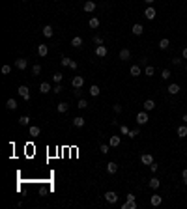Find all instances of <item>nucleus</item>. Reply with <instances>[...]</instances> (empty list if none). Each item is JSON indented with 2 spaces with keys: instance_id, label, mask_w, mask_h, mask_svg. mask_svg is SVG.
I'll use <instances>...</instances> for the list:
<instances>
[{
  "instance_id": "dca6fc26",
  "label": "nucleus",
  "mask_w": 187,
  "mask_h": 209,
  "mask_svg": "<svg viewBox=\"0 0 187 209\" xmlns=\"http://www.w3.org/2000/svg\"><path fill=\"white\" fill-rule=\"evenodd\" d=\"M129 58H131V51H129V49H122V51H120V60L127 62Z\"/></svg>"
},
{
  "instance_id": "c85d7f7f",
  "label": "nucleus",
  "mask_w": 187,
  "mask_h": 209,
  "mask_svg": "<svg viewBox=\"0 0 187 209\" xmlns=\"http://www.w3.org/2000/svg\"><path fill=\"white\" fill-rule=\"evenodd\" d=\"M169 47H170V41H169L167 38L159 41V49H161V51H165V49H169Z\"/></svg>"
},
{
  "instance_id": "6e6552de",
  "label": "nucleus",
  "mask_w": 187,
  "mask_h": 209,
  "mask_svg": "<svg viewBox=\"0 0 187 209\" xmlns=\"http://www.w3.org/2000/svg\"><path fill=\"white\" fill-rule=\"evenodd\" d=\"M82 10H84L86 13H92V11L95 10V2H92V0H86L84 6H82Z\"/></svg>"
},
{
  "instance_id": "603ef678",
  "label": "nucleus",
  "mask_w": 187,
  "mask_h": 209,
  "mask_svg": "<svg viewBox=\"0 0 187 209\" xmlns=\"http://www.w3.org/2000/svg\"><path fill=\"white\" fill-rule=\"evenodd\" d=\"M144 2H146V4H152V2H155V0H144Z\"/></svg>"
},
{
  "instance_id": "f8f14e48",
  "label": "nucleus",
  "mask_w": 187,
  "mask_h": 209,
  "mask_svg": "<svg viewBox=\"0 0 187 209\" xmlns=\"http://www.w3.org/2000/svg\"><path fill=\"white\" fill-rule=\"evenodd\" d=\"M49 92H52L51 84H49V82H41V84H39V93H49Z\"/></svg>"
},
{
  "instance_id": "6ab92c4d",
  "label": "nucleus",
  "mask_w": 187,
  "mask_h": 209,
  "mask_svg": "<svg viewBox=\"0 0 187 209\" xmlns=\"http://www.w3.org/2000/svg\"><path fill=\"white\" fill-rule=\"evenodd\" d=\"M176 133H178L180 138H185L187 136V125H180V127L176 129Z\"/></svg>"
},
{
  "instance_id": "a19ab883",
  "label": "nucleus",
  "mask_w": 187,
  "mask_h": 209,
  "mask_svg": "<svg viewBox=\"0 0 187 209\" xmlns=\"http://www.w3.org/2000/svg\"><path fill=\"white\" fill-rule=\"evenodd\" d=\"M32 73H34V75H39V73H41V65H39V64H36V65L32 67Z\"/></svg>"
},
{
  "instance_id": "c03bdc74",
  "label": "nucleus",
  "mask_w": 187,
  "mask_h": 209,
  "mask_svg": "<svg viewBox=\"0 0 187 209\" xmlns=\"http://www.w3.org/2000/svg\"><path fill=\"white\" fill-rule=\"evenodd\" d=\"M182 179H183V185H187V168H183L182 172Z\"/></svg>"
},
{
  "instance_id": "39448f33",
  "label": "nucleus",
  "mask_w": 187,
  "mask_h": 209,
  "mask_svg": "<svg viewBox=\"0 0 187 209\" xmlns=\"http://www.w3.org/2000/svg\"><path fill=\"white\" fill-rule=\"evenodd\" d=\"M107 47L105 45H98V47H95V56H99V58H105L107 56Z\"/></svg>"
},
{
  "instance_id": "7ed1b4c3",
  "label": "nucleus",
  "mask_w": 187,
  "mask_h": 209,
  "mask_svg": "<svg viewBox=\"0 0 187 209\" xmlns=\"http://www.w3.org/2000/svg\"><path fill=\"white\" fill-rule=\"evenodd\" d=\"M105 200L109 202V204H116V202H118V194H116L114 191H109V192H105Z\"/></svg>"
},
{
  "instance_id": "c9c22d12",
  "label": "nucleus",
  "mask_w": 187,
  "mask_h": 209,
  "mask_svg": "<svg viewBox=\"0 0 187 209\" xmlns=\"http://www.w3.org/2000/svg\"><path fill=\"white\" fill-rule=\"evenodd\" d=\"M60 62H62V65H64V67H69V65H71V60H69L67 56H64V58H62Z\"/></svg>"
},
{
  "instance_id": "79ce46f5",
  "label": "nucleus",
  "mask_w": 187,
  "mask_h": 209,
  "mask_svg": "<svg viewBox=\"0 0 187 209\" xmlns=\"http://www.w3.org/2000/svg\"><path fill=\"white\" fill-rule=\"evenodd\" d=\"M120 133L122 135H129V127L127 125H120Z\"/></svg>"
},
{
  "instance_id": "423d86ee",
  "label": "nucleus",
  "mask_w": 187,
  "mask_h": 209,
  "mask_svg": "<svg viewBox=\"0 0 187 209\" xmlns=\"http://www.w3.org/2000/svg\"><path fill=\"white\" fill-rule=\"evenodd\" d=\"M150 204L157 207V205H161L163 204V198H161V194H152V198H150Z\"/></svg>"
},
{
  "instance_id": "a211bd4d",
  "label": "nucleus",
  "mask_w": 187,
  "mask_h": 209,
  "mask_svg": "<svg viewBox=\"0 0 187 209\" xmlns=\"http://www.w3.org/2000/svg\"><path fill=\"white\" fill-rule=\"evenodd\" d=\"M84 123H86V120H84L82 116L73 118V125H75V127H84Z\"/></svg>"
},
{
  "instance_id": "6e6d98bb",
  "label": "nucleus",
  "mask_w": 187,
  "mask_h": 209,
  "mask_svg": "<svg viewBox=\"0 0 187 209\" xmlns=\"http://www.w3.org/2000/svg\"><path fill=\"white\" fill-rule=\"evenodd\" d=\"M56 2H60V0H56Z\"/></svg>"
},
{
  "instance_id": "49530a36",
  "label": "nucleus",
  "mask_w": 187,
  "mask_h": 209,
  "mask_svg": "<svg viewBox=\"0 0 187 209\" xmlns=\"http://www.w3.org/2000/svg\"><path fill=\"white\" fill-rule=\"evenodd\" d=\"M150 170H152V172H157V170H159V164H157V163H152V164H150Z\"/></svg>"
},
{
  "instance_id": "3c124183",
  "label": "nucleus",
  "mask_w": 187,
  "mask_h": 209,
  "mask_svg": "<svg viewBox=\"0 0 187 209\" xmlns=\"http://www.w3.org/2000/svg\"><path fill=\"white\" fill-rule=\"evenodd\" d=\"M182 120H183V123L187 125V114H183V118H182Z\"/></svg>"
},
{
  "instance_id": "aec40b11",
  "label": "nucleus",
  "mask_w": 187,
  "mask_h": 209,
  "mask_svg": "<svg viewBox=\"0 0 187 209\" xmlns=\"http://www.w3.org/2000/svg\"><path fill=\"white\" fill-rule=\"evenodd\" d=\"M67 108H69V104H67V103H64V101H62V103H58V104H56V110H58V112H60V114H64V112H67Z\"/></svg>"
},
{
  "instance_id": "f257e3e1",
  "label": "nucleus",
  "mask_w": 187,
  "mask_h": 209,
  "mask_svg": "<svg viewBox=\"0 0 187 209\" xmlns=\"http://www.w3.org/2000/svg\"><path fill=\"white\" fill-rule=\"evenodd\" d=\"M17 92H19V95L23 97L24 101H28V99H30V90H28V86H19V88H17Z\"/></svg>"
},
{
  "instance_id": "a878e982",
  "label": "nucleus",
  "mask_w": 187,
  "mask_h": 209,
  "mask_svg": "<svg viewBox=\"0 0 187 209\" xmlns=\"http://www.w3.org/2000/svg\"><path fill=\"white\" fill-rule=\"evenodd\" d=\"M122 209H137V202L135 200H127L126 204L122 205Z\"/></svg>"
},
{
  "instance_id": "2f4dec72",
  "label": "nucleus",
  "mask_w": 187,
  "mask_h": 209,
  "mask_svg": "<svg viewBox=\"0 0 187 209\" xmlns=\"http://www.w3.org/2000/svg\"><path fill=\"white\" fill-rule=\"evenodd\" d=\"M144 73H146V77H154V73H155L154 65H146V69H144Z\"/></svg>"
},
{
  "instance_id": "c756f323",
  "label": "nucleus",
  "mask_w": 187,
  "mask_h": 209,
  "mask_svg": "<svg viewBox=\"0 0 187 209\" xmlns=\"http://www.w3.org/2000/svg\"><path fill=\"white\" fill-rule=\"evenodd\" d=\"M28 123H30V116H21L19 118V125L24 127V125H28Z\"/></svg>"
},
{
  "instance_id": "e433bc0d",
  "label": "nucleus",
  "mask_w": 187,
  "mask_h": 209,
  "mask_svg": "<svg viewBox=\"0 0 187 209\" xmlns=\"http://www.w3.org/2000/svg\"><path fill=\"white\" fill-rule=\"evenodd\" d=\"M101 153H103V155H107V153H109V149H110V146H107V144H101Z\"/></svg>"
},
{
  "instance_id": "20e7f679",
  "label": "nucleus",
  "mask_w": 187,
  "mask_h": 209,
  "mask_svg": "<svg viewBox=\"0 0 187 209\" xmlns=\"http://www.w3.org/2000/svg\"><path fill=\"white\" fill-rule=\"evenodd\" d=\"M26 65H28V60H26V58H17V60H15V67L21 69V71H24Z\"/></svg>"
},
{
  "instance_id": "ea45409f",
  "label": "nucleus",
  "mask_w": 187,
  "mask_h": 209,
  "mask_svg": "<svg viewBox=\"0 0 187 209\" xmlns=\"http://www.w3.org/2000/svg\"><path fill=\"white\" fill-rule=\"evenodd\" d=\"M11 73V65H2V75H10Z\"/></svg>"
},
{
  "instance_id": "f03ea898",
  "label": "nucleus",
  "mask_w": 187,
  "mask_h": 209,
  "mask_svg": "<svg viewBox=\"0 0 187 209\" xmlns=\"http://www.w3.org/2000/svg\"><path fill=\"white\" fill-rule=\"evenodd\" d=\"M148 120H150V118H148V112H146V110H144V112H138V114H137V123H138V125L148 123Z\"/></svg>"
},
{
  "instance_id": "ddd939ff",
  "label": "nucleus",
  "mask_w": 187,
  "mask_h": 209,
  "mask_svg": "<svg viewBox=\"0 0 187 209\" xmlns=\"http://www.w3.org/2000/svg\"><path fill=\"white\" fill-rule=\"evenodd\" d=\"M38 54H39L41 58H43V56H47V54H49V47H47V45H43V43H41V45H38Z\"/></svg>"
},
{
  "instance_id": "9b49d317",
  "label": "nucleus",
  "mask_w": 187,
  "mask_h": 209,
  "mask_svg": "<svg viewBox=\"0 0 187 209\" xmlns=\"http://www.w3.org/2000/svg\"><path fill=\"white\" fill-rule=\"evenodd\" d=\"M41 32H43V36H45V38H52L54 28H52L51 24H45V26H43V30H41Z\"/></svg>"
},
{
  "instance_id": "4d7b16f0",
  "label": "nucleus",
  "mask_w": 187,
  "mask_h": 209,
  "mask_svg": "<svg viewBox=\"0 0 187 209\" xmlns=\"http://www.w3.org/2000/svg\"><path fill=\"white\" fill-rule=\"evenodd\" d=\"M23 2H26V0H23Z\"/></svg>"
},
{
  "instance_id": "473e14b6",
  "label": "nucleus",
  "mask_w": 187,
  "mask_h": 209,
  "mask_svg": "<svg viewBox=\"0 0 187 209\" xmlns=\"http://www.w3.org/2000/svg\"><path fill=\"white\" fill-rule=\"evenodd\" d=\"M90 28H98V26H99V19H95V17H92V19H90Z\"/></svg>"
},
{
  "instance_id": "5fc2aeb1",
  "label": "nucleus",
  "mask_w": 187,
  "mask_h": 209,
  "mask_svg": "<svg viewBox=\"0 0 187 209\" xmlns=\"http://www.w3.org/2000/svg\"><path fill=\"white\" fill-rule=\"evenodd\" d=\"M185 155H187V149H185Z\"/></svg>"
},
{
  "instance_id": "9d476101",
  "label": "nucleus",
  "mask_w": 187,
  "mask_h": 209,
  "mask_svg": "<svg viewBox=\"0 0 187 209\" xmlns=\"http://www.w3.org/2000/svg\"><path fill=\"white\" fill-rule=\"evenodd\" d=\"M148 187H150V189H159V187H161V179H159V177H152L148 181Z\"/></svg>"
},
{
  "instance_id": "8fccbe9b",
  "label": "nucleus",
  "mask_w": 187,
  "mask_h": 209,
  "mask_svg": "<svg viewBox=\"0 0 187 209\" xmlns=\"http://www.w3.org/2000/svg\"><path fill=\"white\" fill-rule=\"evenodd\" d=\"M182 56H183V58L187 60V47H185V49H183V51H182Z\"/></svg>"
},
{
  "instance_id": "bb28decb",
  "label": "nucleus",
  "mask_w": 187,
  "mask_h": 209,
  "mask_svg": "<svg viewBox=\"0 0 187 209\" xmlns=\"http://www.w3.org/2000/svg\"><path fill=\"white\" fill-rule=\"evenodd\" d=\"M6 108H8V110H15L17 108V101L15 99H8V101H6Z\"/></svg>"
},
{
  "instance_id": "2eb2a0df",
  "label": "nucleus",
  "mask_w": 187,
  "mask_h": 209,
  "mask_svg": "<svg viewBox=\"0 0 187 209\" xmlns=\"http://www.w3.org/2000/svg\"><path fill=\"white\" fill-rule=\"evenodd\" d=\"M155 108V101L154 99H146L144 101V110H146V112H150V110H154Z\"/></svg>"
},
{
  "instance_id": "09e8293b",
  "label": "nucleus",
  "mask_w": 187,
  "mask_h": 209,
  "mask_svg": "<svg viewBox=\"0 0 187 209\" xmlns=\"http://www.w3.org/2000/svg\"><path fill=\"white\" fill-rule=\"evenodd\" d=\"M172 64H174V65H180V64H182V60H180V58H172Z\"/></svg>"
},
{
  "instance_id": "a18cd8bd",
  "label": "nucleus",
  "mask_w": 187,
  "mask_h": 209,
  "mask_svg": "<svg viewBox=\"0 0 187 209\" xmlns=\"http://www.w3.org/2000/svg\"><path fill=\"white\" fill-rule=\"evenodd\" d=\"M94 43H95V45H103V39H101L99 36H94Z\"/></svg>"
},
{
  "instance_id": "864d4df0",
  "label": "nucleus",
  "mask_w": 187,
  "mask_h": 209,
  "mask_svg": "<svg viewBox=\"0 0 187 209\" xmlns=\"http://www.w3.org/2000/svg\"><path fill=\"white\" fill-rule=\"evenodd\" d=\"M185 71H187V64H185Z\"/></svg>"
},
{
  "instance_id": "4c0bfd02",
  "label": "nucleus",
  "mask_w": 187,
  "mask_h": 209,
  "mask_svg": "<svg viewBox=\"0 0 187 209\" xmlns=\"http://www.w3.org/2000/svg\"><path fill=\"white\" fill-rule=\"evenodd\" d=\"M138 135H140V131H138V129H133V131H129V138H135V136H138Z\"/></svg>"
},
{
  "instance_id": "b1692460",
  "label": "nucleus",
  "mask_w": 187,
  "mask_h": 209,
  "mask_svg": "<svg viewBox=\"0 0 187 209\" xmlns=\"http://www.w3.org/2000/svg\"><path fill=\"white\" fill-rule=\"evenodd\" d=\"M131 32H133L135 36H140V34L144 32V28H142V24H138V23H137V24H133V28H131Z\"/></svg>"
},
{
  "instance_id": "cd10ccee",
  "label": "nucleus",
  "mask_w": 187,
  "mask_h": 209,
  "mask_svg": "<svg viewBox=\"0 0 187 209\" xmlns=\"http://www.w3.org/2000/svg\"><path fill=\"white\" fill-rule=\"evenodd\" d=\"M129 75H131V77H138V75H140V67H138V65H131Z\"/></svg>"
},
{
  "instance_id": "f704fd0d",
  "label": "nucleus",
  "mask_w": 187,
  "mask_h": 209,
  "mask_svg": "<svg viewBox=\"0 0 187 209\" xmlns=\"http://www.w3.org/2000/svg\"><path fill=\"white\" fill-rule=\"evenodd\" d=\"M161 79L163 80H169L170 79V71H169V69H163V71H161Z\"/></svg>"
},
{
  "instance_id": "412c9836",
  "label": "nucleus",
  "mask_w": 187,
  "mask_h": 209,
  "mask_svg": "<svg viewBox=\"0 0 187 209\" xmlns=\"http://www.w3.org/2000/svg\"><path fill=\"white\" fill-rule=\"evenodd\" d=\"M71 47H75V49L82 47V38H81V36H75V38L71 39Z\"/></svg>"
},
{
  "instance_id": "58836bf2",
  "label": "nucleus",
  "mask_w": 187,
  "mask_h": 209,
  "mask_svg": "<svg viewBox=\"0 0 187 209\" xmlns=\"http://www.w3.org/2000/svg\"><path fill=\"white\" fill-rule=\"evenodd\" d=\"M77 107L82 110V108H86L88 107V103H86V99H79V104H77Z\"/></svg>"
},
{
  "instance_id": "7c9ffc66",
  "label": "nucleus",
  "mask_w": 187,
  "mask_h": 209,
  "mask_svg": "<svg viewBox=\"0 0 187 209\" xmlns=\"http://www.w3.org/2000/svg\"><path fill=\"white\" fill-rule=\"evenodd\" d=\"M39 133H41V129L38 127V125H32V127H30V135H32V136H38Z\"/></svg>"
},
{
  "instance_id": "0eeeda50",
  "label": "nucleus",
  "mask_w": 187,
  "mask_h": 209,
  "mask_svg": "<svg viewBox=\"0 0 187 209\" xmlns=\"http://www.w3.org/2000/svg\"><path fill=\"white\" fill-rule=\"evenodd\" d=\"M140 163H142V164H148V166H150L152 163H154V157H152L150 153H142V155H140Z\"/></svg>"
},
{
  "instance_id": "4be33fe9",
  "label": "nucleus",
  "mask_w": 187,
  "mask_h": 209,
  "mask_svg": "<svg viewBox=\"0 0 187 209\" xmlns=\"http://www.w3.org/2000/svg\"><path fill=\"white\" fill-rule=\"evenodd\" d=\"M167 92H169L170 95H176V93H180V86H178V84H169Z\"/></svg>"
},
{
  "instance_id": "4468645a",
  "label": "nucleus",
  "mask_w": 187,
  "mask_h": 209,
  "mask_svg": "<svg viewBox=\"0 0 187 209\" xmlns=\"http://www.w3.org/2000/svg\"><path fill=\"white\" fill-rule=\"evenodd\" d=\"M71 84H73V88H81L82 84H84V79H82V77H73V80H71Z\"/></svg>"
},
{
  "instance_id": "72a5a7b5",
  "label": "nucleus",
  "mask_w": 187,
  "mask_h": 209,
  "mask_svg": "<svg viewBox=\"0 0 187 209\" xmlns=\"http://www.w3.org/2000/svg\"><path fill=\"white\" fill-rule=\"evenodd\" d=\"M62 79H64V75H62V73H54V75H52V80L56 82V84H60Z\"/></svg>"
},
{
  "instance_id": "f3484780",
  "label": "nucleus",
  "mask_w": 187,
  "mask_h": 209,
  "mask_svg": "<svg viewBox=\"0 0 187 209\" xmlns=\"http://www.w3.org/2000/svg\"><path fill=\"white\" fill-rule=\"evenodd\" d=\"M144 17H146L148 21H154V19H155V10H154V8H146V11H144Z\"/></svg>"
},
{
  "instance_id": "5701e85b",
  "label": "nucleus",
  "mask_w": 187,
  "mask_h": 209,
  "mask_svg": "<svg viewBox=\"0 0 187 209\" xmlns=\"http://www.w3.org/2000/svg\"><path fill=\"white\" fill-rule=\"evenodd\" d=\"M101 93V88L98 86V84H92V86H90V95H94V97H98Z\"/></svg>"
},
{
  "instance_id": "393cba45",
  "label": "nucleus",
  "mask_w": 187,
  "mask_h": 209,
  "mask_svg": "<svg viewBox=\"0 0 187 209\" xmlns=\"http://www.w3.org/2000/svg\"><path fill=\"white\" fill-rule=\"evenodd\" d=\"M107 172L109 174H116L118 172V164L116 163H107Z\"/></svg>"
},
{
  "instance_id": "1a4fd4ad",
  "label": "nucleus",
  "mask_w": 187,
  "mask_h": 209,
  "mask_svg": "<svg viewBox=\"0 0 187 209\" xmlns=\"http://www.w3.org/2000/svg\"><path fill=\"white\" fill-rule=\"evenodd\" d=\"M120 144H122V140H120V136H118V135L110 136V140H109V146H110V148H118Z\"/></svg>"
},
{
  "instance_id": "de8ad7c7",
  "label": "nucleus",
  "mask_w": 187,
  "mask_h": 209,
  "mask_svg": "<svg viewBox=\"0 0 187 209\" xmlns=\"http://www.w3.org/2000/svg\"><path fill=\"white\" fill-rule=\"evenodd\" d=\"M112 110H114L116 114H120V112H122V104H114V107H112Z\"/></svg>"
},
{
  "instance_id": "37998d69",
  "label": "nucleus",
  "mask_w": 187,
  "mask_h": 209,
  "mask_svg": "<svg viewBox=\"0 0 187 209\" xmlns=\"http://www.w3.org/2000/svg\"><path fill=\"white\" fill-rule=\"evenodd\" d=\"M62 90H64V88H62L60 84H56V86H54V88H52V92H54V93H56V95H58V93H62Z\"/></svg>"
}]
</instances>
